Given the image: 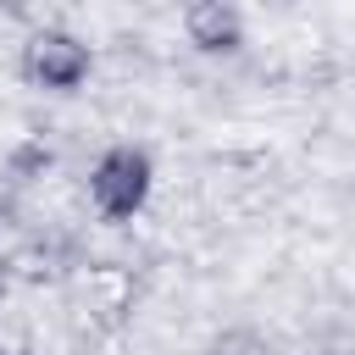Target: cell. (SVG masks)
<instances>
[{
	"label": "cell",
	"mask_w": 355,
	"mask_h": 355,
	"mask_svg": "<svg viewBox=\"0 0 355 355\" xmlns=\"http://www.w3.org/2000/svg\"><path fill=\"white\" fill-rule=\"evenodd\" d=\"M155 194V161L144 144H105L89 166V205L100 222H133Z\"/></svg>",
	"instance_id": "6da1fadb"
},
{
	"label": "cell",
	"mask_w": 355,
	"mask_h": 355,
	"mask_svg": "<svg viewBox=\"0 0 355 355\" xmlns=\"http://www.w3.org/2000/svg\"><path fill=\"white\" fill-rule=\"evenodd\" d=\"M94 72V50L83 33L61 28V22H44L22 39V78L44 94H78Z\"/></svg>",
	"instance_id": "7a4b0ae2"
},
{
	"label": "cell",
	"mask_w": 355,
	"mask_h": 355,
	"mask_svg": "<svg viewBox=\"0 0 355 355\" xmlns=\"http://www.w3.org/2000/svg\"><path fill=\"white\" fill-rule=\"evenodd\" d=\"M178 22H183V39L200 55H233V50H244V33H250L244 11L233 0H189L178 11Z\"/></svg>",
	"instance_id": "3957f363"
},
{
	"label": "cell",
	"mask_w": 355,
	"mask_h": 355,
	"mask_svg": "<svg viewBox=\"0 0 355 355\" xmlns=\"http://www.w3.org/2000/svg\"><path fill=\"white\" fill-rule=\"evenodd\" d=\"M6 172H11L17 183H33V178L50 172V150H44L39 139H28V144H17V150L6 155Z\"/></svg>",
	"instance_id": "277c9868"
}]
</instances>
